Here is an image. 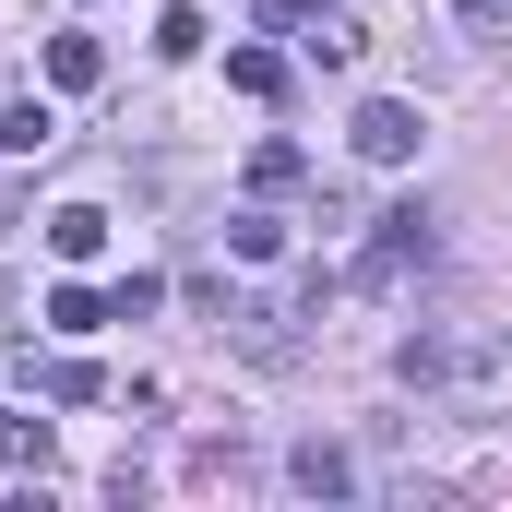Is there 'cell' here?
<instances>
[{
    "label": "cell",
    "instance_id": "6da1fadb",
    "mask_svg": "<svg viewBox=\"0 0 512 512\" xmlns=\"http://www.w3.org/2000/svg\"><path fill=\"white\" fill-rule=\"evenodd\" d=\"M393 382L453 405V417H501L512 405V322H477V334H405L393 346Z\"/></svg>",
    "mask_w": 512,
    "mask_h": 512
},
{
    "label": "cell",
    "instance_id": "7a4b0ae2",
    "mask_svg": "<svg viewBox=\"0 0 512 512\" xmlns=\"http://www.w3.org/2000/svg\"><path fill=\"white\" fill-rule=\"evenodd\" d=\"M441 251L429 239V215L405 203V215H370V251H358V286H393V274H417V262Z\"/></svg>",
    "mask_w": 512,
    "mask_h": 512
},
{
    "label": "cell",
    "instance_id": "3957f363",
    "mask_svg": "<svg viewBox=\"0 0 512 512\" xmlns=\"http://www.w3.org/2000/svg\"><path fill=\"white\" fill-rule=\"evenodd\" d=\"M346 143H358V155H370V167H405V155H417V143H429V120H417V108H405V96H370V108H358V120H346Z\"/></svg>",
    "mask_w": 512,
    "mask_h": 512
},
{
    "label": "cell",
    "instance_id": "277c9868",
    "mask_svg": "<svg viewBox=\"0 0 512 512\" xmlns=\"http://www.w3.org/2000/svg\"><path fill=\"white\" fill-rule=\"evenodd\" d=\"M215 322L239 334V358H262V370H274V358H298V334H286V298H215Z\"/></svg>",
    "mask_w": 512,
    "mask_h": 512
},
{
    "label": "cell",
    "instance_id": "5b68a950",
    "mask_svg": "<svg viewBox=\"0 0 512 512\" xmlns=\"http://www.w3.org/2000/svg\"><path fill=\"white\" fill-rule=\"evenodd\" d=\"M298 48H310L322 72H346V60L370 48V24H358V12H334V0H310V12H298Z\"/></svg>",
    "mask_w": 512,
    "mask_h": 512
},
{
    "label": "cell",
    "instance_id": "8992f818",
    "mask_svg": "<svg viewBox=\"0 0 512 512\" xmlns=\"http://www.w3.org/2000/svg\"><path fill=\"white\" fill-rule=\"evenodd\" d=\"M286 477H298L310 501H346V489H358V465H346L334 441H298V453H286Z\"/></svg>",
    "mask_w": 512,
    "mask_h": 512
},
{
    "label": "cell",
    "instance_id": "52a82bcc",
    "mask_svg": "<svg viewBox=\"0 0 512 512\" xmlns=\"http://www.w3.org/2000/svg\"><path fill=\"white\" fill-rule=\"evenodd\" d=\"M48 251H60V262H96V251H108V215H96V203H60V215H48Z\"/></svg>",
    "mask_w": 512,
    "mask_h": 512
},
{
    "label": "cell",
    "instance_id": "ba28073f",
    "mask_svg": "<svg viewBox=\"0 0 512 512\" xmlns=\"http://www.w3.org/2000/svg\"><path fill=\"white\" fill-rule=\"evenodd\" d=\"M227 251H239V262H274V251H286V215H274V203H239V215H227Z\"/></svg>",
    "mask_w": 512,
    "mask_h": 512
},
{
    "label": "cell",
    "instance_id": "9c48e42d",
    "mask_svg": "<svg viewBox=\"0 0 512 512\" xmlns=\"http://www.w3.org/2000/svg\"><path fill=\"white\" fill-rule=\"evenodd\" d=\"M96 72H108V48H96V36H48V84H60V96H84Z\"/></svg>",
    "mask_w": 512,
    "mask_h": 512
},
{
    "label": "cell",
    "instance_id": "30bf717a",
    "mask_svg": "<svg viewBox=\"0 0 512 512\" xmlns=\"http://www.w3.org/2000/svg\"><path fill=\"white\" fill-rule=\"evenodd\" d=\"M48 143H60V120H48L36 96H12V108H0V155H48Z\"/></svg>",
    "mask_w": 512,
    "mask_h": 512
},
{
    "label": "cell",
    "instance_id": "8fae6325",
    "mask_svg": "<svg viewBox=\"0 0 512 512\" xmlns=\"http://www.w3.org/2000/svg\"><path fill=\"white\" fill-rule=\"evenodd\" d=\"M227 84H239V96H286V60H274V48H227Z\"/></svg>",
    "mask_w": 512,
    "mask_h": 512
},
{
    "label": "cell",
    "instance_id": "7c38bea8",
    "mask_svg": "<svg viewBox=\"0 0 512 512\" xmlns=\"http://www.w3.org/2000/svg\"><path fill=\"white\" fill-rule=\"evenodd\" d=\"M48 322H60V334H96L108 298H96V286H48Z\"/></svg>",
    "mask_w": 512,
    "mask_h": 512
},
{
    "label": "cell",
    "instance_id": "4fadbf2b",
    "mask_svg": "<svg viewBox=\"0 0 512 512\" xmlns=\"http://www.w3.org/2000/svg\"><path fill=\"white\" fill-rule=\"evenodd\" d=\"M298 179H310V155H298V143H262V155H251V191H298Z\"/></svg>",
    "mask_w": 512,
    "mask_h": 512
},
{
    "label": "cell",
    "instance_id": "5bb4252c",
    "mask_svg": "<svg viewBox=\"0 0 512 512\" xmlns=\"http://www.w3.org/2000/svg\"><path fill=\"white\" fill-rule=\"evenodd\" d=\"M96 393H108L96 358H48V405H96Z\"/></svg>",
    "mask_w": 512,
    "mask_h": 512
},
{
    "label": "cell",
    "instance_id": "9a60e30c",
    "mask_svg": "<svg viewBox=\"0 0 512 512\" xmlns=\"http://www.w3.org/2000/svg\"><path fill=\"white\" fill-rule=\"evenodd\" d=\"M155 48H167V60H191V48H203V12H191V0H167V12H155Z\"/></svg>",
    "mask_w": 512,
    "mask_h": 512
},
{
    "label": "cell",
    "instance_id": "2e32d148",
    "mask_svg": "<svg viewBox=\"0 0 512 512\" xmlns=\"http://www.w3.org/2000/svg\"><path fill=\"white\" fill-rule=\"evenodd\" d=\"M0 453L12 465H48V417H0Z\"/></svg>",
    "mask_w": 512,
    "mask_h": 512
},
{
    "label": "cell",
    "instance_id": "e0dca14e",
    "mask_svg": "<svg viewBox=\"0 0 512 512\" xmlns=\"http://www.w3.org/2000/svg\"><path fill=\"white\" fill-rule=\"evenodd\" d=\"M453 12H465L477 36H512V0H453Z\"/></svg>",
    "mask_w": 512,
    "mask_h": 512
}]
</instances>
